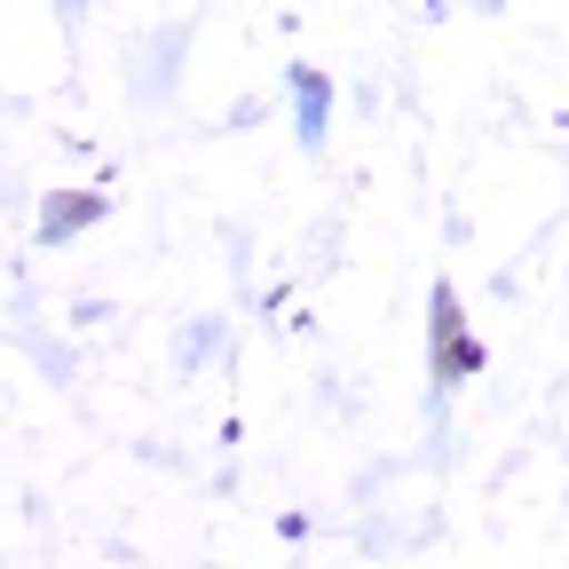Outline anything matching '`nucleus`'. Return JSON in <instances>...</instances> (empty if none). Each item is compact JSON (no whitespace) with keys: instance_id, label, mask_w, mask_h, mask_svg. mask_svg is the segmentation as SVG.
<instances>
[{"instance_id":"nucleus-1","label":"nucleus","mask_w":569,"mask_h":569,"mask_svg":"<svg viewBox=\"0 0 569 569\" xmlns=\"http://www.w3.org/2000/svg\"><path fill=\"white\" fill-rule=\"evenodd\" d=\"M293 96H301V134L317 142L325 134V80H317V71H293Z\"/></svg>"},{"instance_id":"nucleus-2","label":"nucleus","mask_w":569,"mask_h":569,"mask_svg":"<svg viewBox=\"0 0 569 569\" xmlns=\"http://www.w3.org/2000/svg\"><path fill=\"white\" fill-rule=\"evenodd\" d=\"M451 332H459V301H451V293H436V348H443V340H451ZM451 365H459V372H467V365H475V348H467V340H459V348H451Z\"/></svg>"},{"instance_id":"nucleus-3","label":"nucleus","mask_w":569,"mask_h":569,"mask_svg":"<svg viewBox=\"0 0 569 569\" xmlns=\"http://www.w3.org/2000/svg\"><path fill=\"white\" fill-rule=\"evenodd\" d=\"M436 9H443V0H436Z\"/></svg>"}]
</instances>
